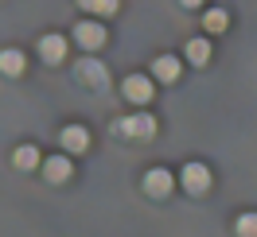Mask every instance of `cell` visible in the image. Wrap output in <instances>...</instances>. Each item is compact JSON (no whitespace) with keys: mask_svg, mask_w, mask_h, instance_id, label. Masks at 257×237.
Listing matches in <instances>:
<instances>
[{"mask_svg":"<svg viewBox=\"0 0 257 237\" xmlns=\"http://www.w3.org/2000/svg\"><path fill=\"white\" fill-rule=\"evenodd\" d=\"M179 183H183V190H187V194H203V190L210 187L207 163H187V167L179 171Z\"/></svg>","mask_w":257,"mask_h":237,"instance_id":"cell-1","label":"cell"},{"mask_svg":"<svg viewBox=\"0 0 257 237\" xmlns=\"http://www.w3.org/2000/svg\"><path fill=\"white\" fill-rule=\"evenodd\" d=\"M117 132H125V136H137V140H148V136L156 132V121H152L148 113H133V117H125V121L117 125Z\"/></svg>","mask_w":257,"mask_h":237,"instance_id":"cell-2","label":"cell"},{"mask_svg":"<svg viewBox=\"0 0 257 237\" xmlns=\"http://www.w3.org/2000/svg\"><path fill=\"white\" fill-rule=\"evenodd\" d=\"M74 39H78V47L97 51L101 43H105V28H101V24H94V20H82L78 28H74Z\"/></svg>","mask_w":257,"mask_h":237,"instance_id":"cell-3","label":"cell"},{"mask_svg":"<svg viewBox=\"0 0 257 237\" xmlns=\"http://www.w3.org/2000/svg\"><path fill=\"white\" fill-rule=\"evenodd\" d=\"M172 187H176V175L164 171V167H152V171L145 175V190L152 194V198H164V194H172Z\"/></svg>","mask_w":257,"mask_h":237,"instance_id":"cell-4","label":"cell"},{"mask_svg":"<svg viewBox=\"0 0 257 237\" xmlns=\"http://www.w3.org/2000/svg\"><path fill=\"white\" fill-rule=\"evenodd\" d=\"M125 97L133 101V105H145V101H152V82H148L145 74H133V78H125Z\"/></svg>","mask_w":257,"mask_h":237,"instance_id":"cell-5","label":"cell"},{"mask_svg":"<svg viewBox=\"0 0 257 237\" xmlns=\"http://www.w3.org/2000/svg\"><path fill=\"white\" fill-rule=\"evenodd\" d=\"M39 55H43V63H63L66 39L63 35H43V39H39Z\"/></svg>","mask_w":257,"mask_h":237,"instance_id":"cell-6","label":"cell"},{"mask_svg":"<svg viewBox=\"0 0 257 237\" xmlns=\"http://www.w3.org/2000/svg\"><path fill=\"white\" fill-rule=\"evenodd\" d=\"M74 74H78V78L86 82V86H94V90H97V86H105V66H101V63H94V59H82Z\"/></svg>","mask_w":257,"mask_h":237,"instance_id":"cell-7","label":"cell"},{"mask_svg":"<svg viewBox=\"0 0 257 237\" xmlns=\"http://www.w3.org/2000/svg\"><path fill=\"white\" fill-rule=\"evenodd\" d=\"M63 148L66 152H86V148H90V132L82 125H66L63 128Z\"/></svg>","mask_w":257,"mask_h":237,"instance_id":"cell-8","label":"cell"},{"mask_svg":"<svg viewBox=\"0 0 257 237\" xmlns=\"http://www.w3.org/2000/svg\"><path fill=\"white\" fill-rule=\"evenodd\" d=\"M152 74H156L160 82H176L179 78V59L176 55H160V59L152 63Z\"/></svg>","mask_w":257,"mask_h":237,"instance_id":"cell-9","label":"cell"},{"mask_svg":"<svg viewBox=\"0 0 257 237\" xmlns=\"http://www.w3.org/2000/svg\"><path fill=\"white\" fill-rule=\"evenodd\" d=\"M43 175H47L51 183H63V179H70V159H66V156H51L47 163H43Z\"/></svg>","mask_w":257,"mask_h":237,"instance_id":"cell-10","label":"cell"},{"mask_svg":"<svg viewBox=\"0 0 257 237\" xmlns=\"http://www.w3.org/2000/svg\"><path fill=\"white\" fill-rule=\"evenodd\" d=\"M0 70H4V74H12V78H16V74H24V55H20L16 47L0 51Z\"/></svg>","mask_w":257,"mask_h":237,"instance_id":"cell-11","label":"cell"},{"mask_svg":"<svg viewBox=\"0 0 257 237\" xmlns=\"http://www.w3.org/2000/svg\"><path fill=\"white\" fill-rule=\"evenodd\" d=\"M12 163H16L20 171H32L35 163H39V152H35L32 144H24V148H16V156H12Z\"/></svg>","mask_w":257,"mask_h":237,"instance_id":"cell-12","label":"cell"},{"mask_svg":"<svg viewBox=\"0 0 257 237\" xmlns=\"http://www.w3.org/2000/svg\"><path fill=\"white\" fill-rule=\"evenodd\" d=\"M78 8H86V12H97V16H113V12L121 8V0H78Z\"/></svg>","mask_w":257,"mask_h":237,"instance_id":"cell-13","label":"cell"},{"mask_svg":"<svg viewBox=\"0 0 257 237\" xmlns=\"http://www.w3.org/2000/svg\"><path fill=\"white\" fill-rule=\"evenodd\" d=\"M226 24H230V16H226L222 8H210L207 16H203V28H207V32H214V35L226 32Z\"/></svg>","mask_w":257,"mask_h":237,"instance_id":"cell-14","label":"cell"},{"mask_svg":"<svg viewBox=\"0 0 257 237\" xmlns=\"http://www.w3.org/2000/svg\"><path fill=\"white\" fill-rule=\"evenodd\" d=\"M187 59H191L195 66H203L210 59V43L207 39H191V43H187Z\"/></svg>","mask_w":257,"mask_h":237,"instance_id":"cell-15","label":"cell"},{"mask_svg":"<svg viewBox=\"0 0 257 237\" xmlns=\"http://www.w3.org/2000/svg\"><path fill=\"white\" fill-rule=\"evenodd\" d=\"M238 237H257V214H241L238 218Z\"/></svg>","mask_w":257,"mask_h":237,"instance_id":"cell-16","label":"cell"},{"mask_svg":"<svg viewBox=\"0 0 257 237\" xmlns=\"http://www.w3.org/2000/svg\"><path fill=\"white\" fill-rule=\"evenodd\" d=\"M179 4H183V8H199L203 0H179Z\"/></svg>","mask_w":257,"mask_h":237,"instance_id":"cell-17","label":"cell"}]
</instances>
